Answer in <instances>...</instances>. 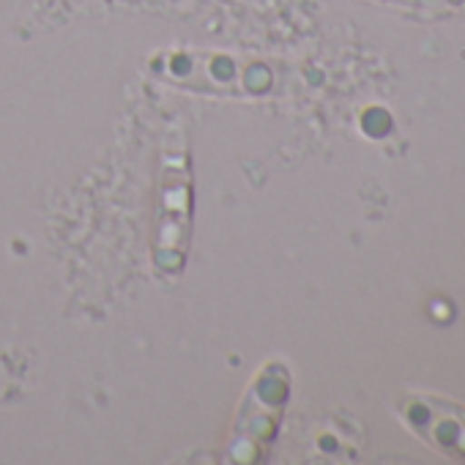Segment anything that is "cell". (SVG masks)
<instances>
[{"label": "cell", "instance_id": "7a4b0ae2", "mask_svg": "<svg viewBox=\"0 0 465 465\" xmlns=\"http://www.w3.org/2000/svg\"><path fill=\"white\" fill-rule=\"evenodd\" d=\"M383 4L427 15V17H446V15H460L465 12V0H383Z\"/></svg>", "mask_w": 465, "mask_h": 465}, {"label": "cell", "instance_id": "6da1fadb", "mask_svg": "<svg viewBox=\"0 0 465 465\" xmlns=\"http://www.w3.org/2000/svg\"><path fill=\"white\" fill-rule=\"evenodd\" d=\"M408 419L416 427V432L432 443L438 451L465 460V411L457 405H440L435 400L421 397L419 402H411Z\"/></svg>", "mask_w": 465, "mask_h": 465}]
</instances>
